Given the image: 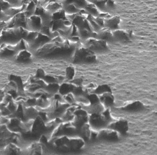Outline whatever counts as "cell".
Returning a JSON list of instances; mask_svg holds the SVG:
<instances>
[{"instance_id": "9", "label": "cell", "mask_w": 157, "mask_h": 155, "mask_svg": "<svg viewBox=\"0 0 157 155\" xmlns=\"http://www.w3.org/2000/svg\"><path fill=\"white\" fill-rule=\"evenodd\" d=\"M63 9L66 13L69 14H73L78 13L80 12L81 10L79 9L73 4H70L63 6Z\"/></svg>"}, {"instance_id": "13", "label": "cell", "mask_w": 157, "mask_h": 155, "mask_svg": "<svg viewBox=\"0 0 157 155\" xmlns=\"http://www.w3.org/2000/svg\"><path fill=\"white\" fill-rule=\"evenodd\" d=\"M1 20L2 21H9V20L11 18V16H9L8 14H6L4 12L1 11Z\"/></svg>"}, {"instance_id": "3", "label": "cell", "mask_w": 157, "mask_h": 155, "mask_svg": "<svg viewBox=\"0 0 157 155\" xmlns=\"http://www.w3.org/2000/svg\"><path fill=\"white\" fill-rule=\"evenodd\" d=\"M43 25L42 19L39 15H33L27 19V30L29 32H40Z\"/></svg>"}, {"instance_id": "11", "label": "cell", "mask_w": 157, "mask_h": 155, "mask_svg": "<svg viewBox=\"0 0 157 155\" xmlns=\"http://www.w3.org/2000/svg\"><path fill=\"white\" fill-rule=\"evenodd\" d=\"M62 8L59 4L57 3H53L50 4L49 6H48L47 10L50 13L53 14L54 13L56 12L57 11Z\"/></svg>"}, {"instance_id": "12", "label": "cell", "mask_w": 157, "mask_h": 155, "mask_svg": "<svg viewBox=\"0 0 157 155\" xmlns=\"http://www.w3.org/2000/svg\"><path fill=\"white\" fill-rule=\"evenodd\" d=\"M1 11L5 12L11 8L10 3L5 0H1Z\"/></svg>"}, {"instance_id": "7", "label": "cell", "mask_w": 157, "mask_h": 155, "mask_svg": "<svg viewBox=\"0 0 157 155\" xmlns=\"http://www.w3.org/2000/svg\"><path fill=\"white\" fill-rule=\"evenodd\" d=\"M36 9H37V7H36L35 3L33 1H32L27 5V7L25 9V11L24 12L26 17L27 18H29L32 17L33 15H35Z\"/></svg>"}, {"instance_id": "6", "label": "cell", "mask_w": 157, "mask_h": 155, "mask_svg": "<svg viewBox=\"0 0 157 155\" xmlns=\"http://www.w3.org/2000/svg\"><path fill=\"white\" fill-rule=\"evenodd\" d=\"M78 36L82 40L86 41L89 38L94 37L93 33L90 29L87 28H82L78 29Z\"/></svg>"}, {"instance_id": "2", "label": "cell", "mask_w": 157, "mask_h": 155, "mask_svg": "<svg viewBox=\"0 0 157 155\" xmlns=\"http://www.w3.org/2000/svg\"><path fill=\"white\" fill-rule=\"evenodd\" d=\"M86 46L93 52H102L107 49L106 42L95 37H91L86 40Z\"/></svg>"}, {"instance_id": "8", "label": "cell", "mask_w": 157, "mask_h": 155, "mask_svg": "<svg viewBox=\"0 0 157 155\" xmlns=\"http://www.w3.org/2000/svg\"><path fill=\"white\" fill-rule=\"evenodd\" d=\"M85 11L90 14L91 16L94 17H97L99 15V11L98 8L94 5H90L88 4L85 9Z\"/></svg>"}, {"instance_id": "4", "label": "cell", "mask_w": 157, "mask_h": 155, "mask_svg": "<svg viewBox=\"0 0 157 155\" xmlns=\"http://www.w3.org/2000/svg\"><path fill=\"white\" fill-rule=\"evenodd\" d=\"M27 19L24 12L17 13L14 18L13 27L12 28L22 27L27 30Z\"/></svg>"}, {"instance_id": "10", "label": "cell", "mask_w": 157, "mask_h": 155, "mask_svg": "<svg viewBox=\"0 0 157 155\" xmlns=\"http://www.w3.org/2000/svg\"><path fill=\"white\" fill-rule=\"evenodd\" d=\"M8 2L12 8L17 9L22 7L23 5L22 1V0H5Z\"/></svg>"}, {"instance_id": "1", "label": "cell", "mask_w": 157, "mask_h": 155, "mask_svg": "<svg viewBox=\"0 0 157 155\" xmlns=\"http://www.w3.org/2000/svg\"><path fill=\"white\" fill-rule=\"evenodd\" d=\"M28 30L22 27L11 28L2 32L1 42L10 46L17 45L22 39H25L28 34Z\"/></svg>"}, {"instance_id": "5", "label": "cell", "mask_w": 157, "mask_h": 155, "mask_svg": "<svg viewBox=\"0 0 157 155\" xmlns=\"http://www.w3.org/2000/svg\"><path fill=\"white\" fill-rule=\"evenodd\" d=\"M70 4H73L80 10L85 9L88 5L86 0H64L63 7Z\"/></svg>"}]
</instances>
